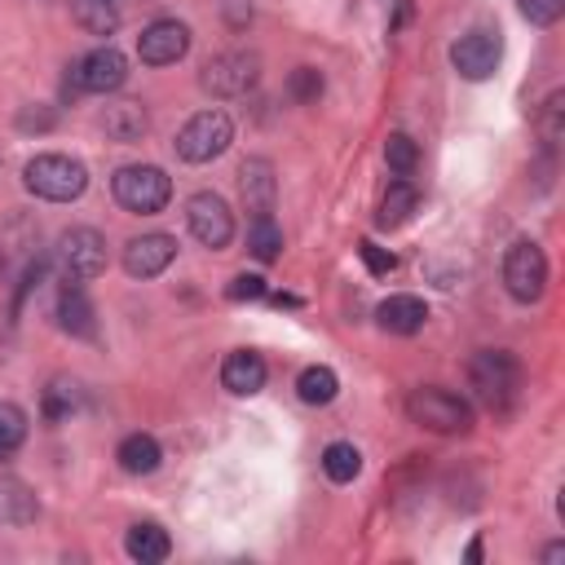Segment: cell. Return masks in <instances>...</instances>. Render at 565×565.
<instances>
[{"label": "cell", "instance_id": "23", "mask_svg": "<svg viewBox=\"0 0 565 565\" xmlns=\"http://www.w3.org/2000/svg\"><path fill=\"white\" fill-rule=\"evenodd\" d=\"M71 13H75V22H79L88 35H110V31L119 26L115 0H71Z\"/></svg>", "mask_w": 565, "mask_h": 565}, {"label": "cell", "instance_id": "28", "mask_svg": "<svg viewBox=\"0 0 565 565\" xmlns=\"http://www.w3.org/2000/svg\"><path fill=\"white\" fill-rule=\"evenodd\" d=\"M287 93H291V102H318L322 97V75L313 66H296L287 75Z\"/></svg>", "mask_w": 565, "mask_h": 565}, {"label": "cell", "instance_id": "31", "mask_svg": "<svg viewBox=\"0 0 565 565\" xmlns=\"http://www.w3.org/2000/svg\"><path fill=\"white\" fill-rule=\"evenodd\" d=\"M521 13L534 22V26H552L561 13H565V0H516Z\"/></svg>", "mask_w": 565, "mask_h": 565}, {"label": "cell", "instance_id": "10", "mask_svg": "<svg viewBox=\"0 0 565 565\" xmlns=\"http://www.w3.org/2000/svg\"><path fill=\"white\" fill-rule=\"evenodd\" d=\"M499 57H503V44L494 31H468L450 44V66L463 75V79H490L499 71Z\"/></svg>", "mask_w": 565, "mask_h": 565}, {"label": "cell", "instance_id": "32", "mask_svg": "<svg viewBox=\"0 0 565 565\" xmlns=\"http://www.w3.org/2000/svg\"><path fill=\"white\" fill-rule=\"evenodd\" d=\"M75 411V393L66 388V384H53L49 393H44V415L49 419H66Z\"/></svg>", "mask_w": 565, "mask_h": 565}, {"label": "cell", "instance_id": "33", "mask_svg": "<svg viewBox=\"0 0 565 565\" xmlns=\"http://www.w3.org/2000/svg\"><path fill=\"white\" fill-rule=\"evenodd\" d=\"M561 93H552L547 97V106H543V119H539V128H543V141L547 146H556V137H561Z\"/></svg>", "mask_w": 565, "mask_h": 565}, {"label": "cell", "instance_id": "26", "mask_svg": "<svg viewBox=\"0 0 565 565\" xmlns=\"http://www.w3.org/2000/svg\"><path fill=\"white\" fill-rule=\"evenodd\" d=\"M384 163H388L397 177H411L415 163H419V146H415L406 132H388V141H384Z\"/></svg>", "mask_w": 565, "mask_h": 565}, {"label": "cell", "instance_id": "13", "mask_svg": "<svg viewBox=\"0 0 565 565\" xmlns=\"http://www.w3.org/2000/svg\"><path fill=\"white\" fill-rule=\"evenodd\" d=\"M177 256V238L172 234H141L124 247V269L132 278H159Z\"/></svg>", "mask_w": 565, "mask_h": 565}, {"label": "cell", "instance_id": "30", "mask_svg": "<svg viewBox=\"0 0 565 565\" xmlns=\"http://www.w3.org/2000/svg\"><path fill=\"white\" fill-rule=\"evenodd\" d=\"M225 296H230V300H265V296H269V282H265L260 274H238V278L225 287Z\"/></svg>", "mask_w": 565, "mask_h": 565}, {"label": "cell", "instance_id": "12", "mask_svg": "<svg viewBox=\"0 0 565 565\" xmlns=\"http://www.w3.org/2000/svg\"><path fill=\"white\" fill-rule=\"evenodd\" d=\"M185 49H190V26L177 18H159L137 35V57L146 66H172L185 57Z\"/></svg>", "mask_w": 565, "mask_h": 565}, {"label": "cell", "instance_id": "14", "mask_svg": "<svg viewBox=\"0 0 565 565\" xmlns=\"http://www.w3.org/2000/svg\"><path fill=\"white\" fill-rule=\"evenodd\" d=\"M265 375H269V366H265V358L252 353V349H234V353L221 362V384H225L234 397L260 393V388H265Z\"/></svg>", "mask_w": 565, "mask_h": 565}, {"label": "cell", "instance_id": "18", "mask_svg": "<svg viewBox=\"0 0 565 565\" xmlns=\"http://www.w3.org/2000/svg\"><path fill=\"white\" fill-rule=\"evenodd\" d=\"M115 459H119V468H124V472H132V477H146V472H154V468H159L163 450H159V441H154L150 433H128V437L119 441Z\"/></svg>", "mask_w": 565, "mask_h": 565}, {"label": "cell", "instance_id": "2", "mask_svg": "<svg viewBox=\"0 0 565 565\" xmlns=\"http://www.w3.org/2000/svg\"><path fill=\"white\" fill-rule=\"evenodd\" d=\"M22 181L31 194L49 199V203H71L84 194L88 185V168L71 154H35L26 168H22Z\"/></svg>", "mask_w": 565, "mask_h": 565}, {"label": "cell", "instance_id": "16", "mask_svg": "<svg viewBox=\"0 0 565 565\" xmlns=\"http://www.w3.org/2000/svg\"><path fill=\"white\" fill-rule=\"evenodd\" d=\"M57 322H62V331H71V335H93V331H97L93 305H88L79 278H66V282H62V291H57Z\"/></svg>", "mask_w": 565, "mask_h": 565}, {"label": "cell", "instance_id": "22", "mask_svg": "<svg viewBox=\"0 0 565 565\" xmlns=\"http://www.w3.org/2000/svg\"><path fill=\"white\" fill-rule=\"evenodd\" d=\"M296 393H300V402H309V406H327V402H335L340 380H335L331 366H305L300 380H296Z\"/></svg>", "mask_w": 565, "mask_h": 565}, {"label": "cell", "instance_id": "27", "mask_svg": "<svg viewBox=\"0 0 565 565\" xmlns=\"http://www.w3.org/2000/svg\"><path fill=\"white\" fill-rule=\"evenodd\" d=\"M26 441V411L13 402H0V455H13Z\"/></svg>", "mask_w": 565, "mask_h": 565}, {"label": "cell", "instance_id": "25", "mask_svg": "<svg viewBox=\"0 0 565 565\" xmlns=\"http://www.w3.org/2000/svg\"><path fill=\"white\" fill-rule=\"evenodd\" d=\"M106 132L119 137V141L141 137V132H146V110H141L137 102H119V106H110V110H106Z\"/></svg>", "mask_w": 565, "mask_h": 565}, {"label": "cell", "instance_id": "4", "mask_svg": "<svg viewBox=\"0 0 565 565\" xmlns=\"http://www.w3.org/2000/svg\"><path fill=\"white\" fill-rule=\"evenodd\" d=\"M406 415L428 428V433H468L472 428V406L450 393V388H437V384H424L406 397Z\"/></svg>", "mask_w": 565, "mask_h": 565}, {"label": "cell", "instance_id": "17", "mask_svg": "<svg viewBox=\"0 0 565 565\" xmlns=\"http://www.w3.org/2000/svg\"><path fill=\"white\" fill-rule=\"evenodd\" d=\"M124 547H128V556H132V561H141V565H159V561H168L172 539H168V530H163V525H154V521H137V525L128 530Z\"/></svg>", "mask_w": 565, "mask_h": 565}, {"label": "cell", "instance_id": "1", "mask_svg": "<svg viewBox=\"0 0 565 565\" xmlns=\"http://www.w3.org/2000/svg\"><path fill=\"white\" fill-rule=\"evenodd\" d=\"M468 384H472V397L503 415L516 406V393H521V362L503 349H481L472 362H468Z\"/></svg>", "mask_w": 565, "mask_h": 565}, {"label": "cell", "instance_id": "8", "mask_svg": "<svg viewBox=\"0 0 565 565\" xmlns=\"http://www.w3.org/2000/svg\"><path fill=\"white\" fill-rule=\"evenodd\" d=\"M185 221H190V234H194L203 247H212V252H221V247L234 238V212H230L225 199L212 194V190H199V194L185 203Z\"/></svg>", "mask_w": 565, "mask_h": 565}, {"label": "cell", "instance_id": "15", "mask_svg": "<svg viewBox=\"0 0 565 565\" xmlns=\"http://www.w3.org/2000/svg\"><path fill=\"white\" fill-rule=\"evenodd\" d=\"M375 322L384 327V331H393V335H415L424 322H428V305L419 300V296H388L380 309H375Z\"/></svg>", "mask_w": 565, "mask_h": 565}, {"label": "cell", "instance_id": "3", "mask_svg": "<svg viewBox=\"0 0 565 565\" xmlns=\"http://www.w3.org/2000/svg\"><path fill=\"white\" fill-rule=\"evenodd\" d=\"M110 190H115V203L124 212H137V216H154L172 199V181L154 163H128V168H119L115 181H110Z\"/></svg>", "mask_w": 565, "mask_h": 565}, {"label": "cell", "instance_id": "6", "mask_svg": "<svg viewBox=\"0 0 565 565\" xmlns=\"http://www.w3.org/2000/svg\"><path fill=\"white\" fill-rule=\"evenodd\" d=\"M503 287L521 305H530V300L543 296V287H547V256H543L539 243L521 238V243L508 247V256H503Z\"/></svg>", "mask_w": 565, "mask_h": 565}, {"label": "cell", "instance_id": "5", "mask_svg": "<svg viewBox=\"0 0 565 565\" xmlns=\"http://www.w3.org/2000/svg\"><path fill=\"white\" fill-rule=\"evenodd\" d=\"M234 141V124L225 110H199L194 119H185V128L177 132V154L185 163H212L216 154H225V146Z\"/></svg>", "mask_w": 565, "mask_h": 565}, {"label": "cell", "instance_id": "19", "mask_svg": "<svg viewBox=\"0 0 565 565\" xmlns=\"http://www.w3.org/2000/svg\"><path fill=\"white\" fill-rule=\"evenodd\" d=\"M243 203H247V212H269L274 207V168L265 163V159H247L243 163Z\"/></svg>", "mask_w": 565, "mask_h": 565}, {"label": "cell", "instance_id": "24", "mask_svg": "<svg viewBox=\"0 0 565 565\" xmlns=\"http://www.w3.org/2000/svg\"><path fill=\"white\" fill-rule=\"evenodd\" d=\"M322 472H327L331 481H353V477L362 472L358 446H353V441H331V446L322 450Z\"/></svg>", "mask_w": 565, "mask_h": 565}, {"label": "cell", "instance_id": "20", "mask_svg": "<svg viewBox=\"0 0 565 565\" xmlns=\"http://www.w3.org/2000/svg\"><path fill=\"white\" fill-rule=\"evenodd\" d=\"M419 207V194H415V185L402 177V181H393L388 190H384V199H380V212H375V225L380 230H397V225H406L411 221V212Z\"/></svg>", "mask_w": 565, "mask_h": 565}, {"label": "cell", "instance_id": "29", "mask_svg": "<svg viewBox=\"0 0 565 565\" xmlns=\"http://www.w3.org/2000/svg\"><path fill=\"white\" fill-rule=\"evenodd\" d=\"M358 256H362V265H366L375 278H388V274L397 269V256H393V252H384V247H375L371 238H362V243H358Z\"/></svg>", "mask_w": 565, "mask_h": 565}, {"label": "cell", "instance_id": "11", "mask_svg": "<svg viewBox=\"0 0 565 565\" xmlns=\"http://www.w3.org/2000/svg\"><path fill=\"white\" fill-rule=\"evenodd\" d=\"M260 62L252 57V53H243V49H230V53H216L207 66H203V88L207 93H216V97H238V93H247L252 84H256V71Z\"/></svg>", "mask_w": 565, "mask_h": 565}, {"label": "cell", "instance_id": "34", "mask_svg": "<svg viewBox=\"0 0 565 565\" xmlns=\"http://www.w3.org/2000/svg\"><path fill=\"white\" fill-rule=\"evenodd\" d=\"M561 556H565V543H552V547L543 552V561H561Z\"/></svg>", "mask_w": 565, "mask_h": 565}, {"label": "cell", "instance_id": "7", "mask_svg": "<svg viewBox=\"0 0 565 565\" xmlns=\"http://www.w3.org/2000/svg\"><path fill=\"white\" fill-rule=\"evenodd\" d=\"M124 79H128V57L115 44H97L71 66L66 88H75V93H115V88H124Z\"/></svg>", "mask_w": 565, "mask_h": 565}, {"label": "cell", "instance_id": "21", "mask_svg": "<svg viewBox=\"0 0 565 565\" xmlns=\"http://www.w3.org/2000/svg\"><path fill=\"white\" fill-rule=\"evenodd\" d=\"M247 252H252L260 265L278 260V252H282V230H278V221H274L269 212L252 216V225H247Z\"/></svg>", "mask_w": 565, "mask_h": 565}, {"label": "cell", "instance_id": "9", "mask_svg": "<svg viewBox=\"0 0 565 565\" xmlns=\"http://www.w3.org/2000/svg\"><path fill=\"white\" fill-rule=\"evenodd\" d=\"M57 260H62L66 278H79V282L97 278L106 269V238L97 230H88V225H75V230H66L57 238Z\"/></svg>", "mask_w": 565, "mask_h": 565}]
</instances>
